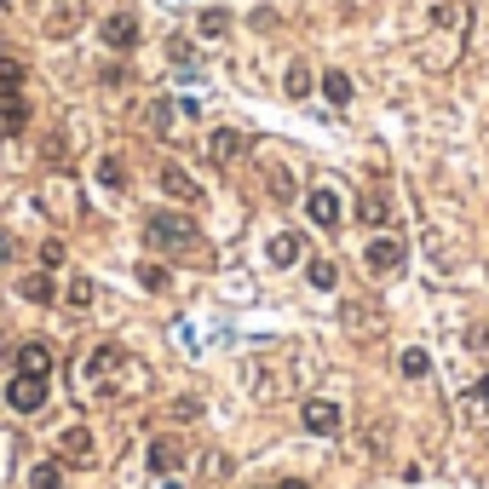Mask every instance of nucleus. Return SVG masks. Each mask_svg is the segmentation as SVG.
<instances>
[{"instance_id":"obj_1","label":"nucleus","mask_w":489,"mask_h":489,"mask_svg":"<svg viewBox=\"0 0 489 489\" xmlns=\"http://www.w3.org/2000/svg\"><path fill=\"white\" fill-rule=\"evenodd\" d=\"M145 242L155 248V254H184V248L202 242V230H196L191 213H150L145 219Z\"/></svg>"},{"instance_id":"obj_2","label":"nucleus","mask_w":489,"mask_h":489,"mask_svg":"<svg viewBox=\"0 0 489 489\" xmlns=\"http://www.w3.org/2000/svg\"><path fill=\"white\" fill-rule=\"evenodd\" d=\"M362 259H369V271H374V277H391V271H403L409 248H403V236H374Z\"/></svg>"},{"instance_id":"obj_3","label":"nucleus","mask_w":489,"mask_h":489,"mask_svg":"<svg viewBox=\"0 0 489 489\" xmlns=\"http://www.w3.org/2000/svg\"><path fill=\"white\" fill-rule=\"evenodd\" d=\"M299 420H306V432H311V437H334V432H340V403H328V398H306V403H299Z\"/></svg>"},{"instance_id":"obj_4","label":"nucleus","mask_w":489,"mask_h":489,"mask_svg":"<svg viewBox=\"0 0 489 489\" xmlns=\"http://www.w3.org/2000/svg\"><path fill=\"white\" fill-rule=\"evenodd\" d=\"M242 155H248V133L213 127V138H208V162H213V167H230V162H242Z\"/></svg>"},{"instance_id":"obj_5","label":"nucleus","mask_w":489,"mask_h":489,"mask_svg":"<svg viewBox=\"0 0 489 489\" xmlns=\"http://www.w3.org/2000/svg\"><path fill=\"white\" fill-rule=\"evenodd\" d=\"M6 398H12V409H18V415H41V409H46V381H35V374H18V381L6 386Z\"/></svg>"},{"instance_id":"obj_6","label":"nucleus","mask_w":489,"mask_h":489,"mask_svg":"<svg viewBox=\"0 0 489 489\" xmlns=\"http://www.w3.org/2000/svg\"><path fill=\"white\" fill-rule=\"evenodd\" d=\"M306 213H311V225H317V230H334L340 225V191H328V184H323V191H311L306 196Z\"/></svg>"},{"instance_id":"obj_7","label":"nucleus","mask_w":489,"mask_h":489,"mask_svg":"<svg viewBox=\"0 0 489 489\" xmlns=\"http://www.w3.org/2000/svg\"><path fill=\"white\" fill-rule=\"evenodd\" d=\"M29 127V99L24 92H0V138H18Z\"/></svg>"},{"instance_id":"obj_8","label":"nucleus","mask_w":489,"mask_h":489,"mask_svg":"<svg viewBox=\"0 0 489 489\" xmlns=\"http://www.w3.org/2000/svg\"><path fill=\"white\" fill-rule=\"evenodd\" d=\"M104 41L116 46V52H133V46H138V18H133V12H109V18H104Z\"/></svg>"},{"instance_id":"obj_9","label":"nucleus","mask_w":489,"mask_h":489,"mask_svg":"<svg viewBox=\"0 0 489 489\" xmlns=\"http://www.w3.org/2000/svg\"><path fill=\"white\" fill-rule=\"evenodd\" d=\"M18 374H35V381H46V374H52V345H46V340L18 345Z\"/></svg>"},{"instance_id":"obj_10","label":"nucleus","mask_w":489,"mask_h":489,"mask_svg":"<svg viewBox=\"0 0 489 489\" xmlns=\"http://www.w3.org/2000/svg\"><path fill=\"white\" fill-rule=\"evenodd\" d=\"M184 466V444H179V437H150V472H162V478H167V472H179Z\"/></svg>"},{"instance_id":"obj_11","label":"nucleus","mask_w":489,"mask_h":489,"mask_svg":"<svg viewBox=\"0 0 489 489\" xmlns=\"http://www.w3.org/2000/svg\"><path fill=\"white\" fill-rule=\"evenodd\" d=\"M299 254H306V236H299V230H277L271 248H265V259H271V265H299Z\"/></svg>"},{"instance_id":"obj_12","label":"nucleus","mask_w":489,"mask_h":489,"mask_svg":"<svg viewBox=\"0 0 489 489\" xmlns=\"http://www.w3.org/2000/svg\"><path fill=\"white\" fill-rule=\"evenodd\" d=\"M58 455H64V461H92V432L87 426H64V437H58Z\"/></svg>"},{"instance_id":"obj_13","label":"nucleus","mask_w":489,"mask_h":489,"mask_svg":"<svg viewBox=\"0 0 489 489\" xmlns=\"http://www.w3.org/2000/svg\"><path fill=\"white\" fill-rule=\"evenodd\" d=\"M162 191H167V196H179V202H202L196 179H191V173H184L179 162H167V167H162Z\"/></svg>"},{"instance_id":"obj_14","label":"nucleus","mask_w":489,"mask_h":489,"mask_svg":"<svg viewBox=\"0 0 489 489\" xmlns=\"http://www.w3.org/2000/svg\"><path fill=\"white\" fill-rule=\"evenodd\" d=\"M196 35H202V41H225V35H230V12H225V6L196 12Z\"/></svg>"},{"instance_id":"obj_15","label":"nucleus","mask_w":489,"mask_h":489,"mask_svg":"<svg viewBox=\"0 0 489 489\" xmlns=\"http://www.w3.org/2000/svg\"><path fill=\"white\" fill-rule=\"evenodd\" d=\"M18 294L29 299V306H52V299H58V282L46 277V271H35V277H24V282H18Z\"/></svg>"},{"instance_id":"obj_16","label":"nucleus","mask_w":489,"mask_h":489,"mask_svg":"<svg viewBox=\"0 0 489 489\" xmlns=\"http://www.w3.org/2000/svg\"><path fill=\"white\" fill-rule=\"evenodd\" d=\"M357 219H362V225H374V230H381V225H386V219H391V202H386L381 191H369V196H357Z\"/></svg>"},{"instance_id":"obj_17","label":"nucleus","mask_w":489,"mask_h":489,"mask_svg":"<svg viewBox=\"0 0 489 489\" xmlns=\"http://www.w3.org/2000/svg\"><path fill=\"white\" fill-rule=\"evenodd\" d=\"M24 484H29V489H64V461H35Z\"/></svg>"},{"instance_id":"obj_18","label":"nucleus","mask_w":489,"mask_h":489,"mask_svg":"<svg viewBox=\"0 0 489 489\" xmlns=\"http://www.w3.org/2000/svg\"><path fill=\"white\" fill-rule=\"evenodd\" d=\"M323 99L334 104V109H345V104H352V75H345V70H328V75H323Z\"/></svg>"},{"instance_id":"obj_19","label":"nucleus","mask_w":489,"mask_h":489,"mask_svg":"<svg viewBox=\"0 0 489 489\" xmlns=\"http://www.w3.org/2000/svg\"><path fill=\"white\" fill-rule=\"evenodd\" d=\"M24 58H12V52H0V92H24Z\"/></svg>"},{"instance_id":"obj_20","label":"nucleus","mask_w":489,"mask_h":489,"mask_svg":"<svg viewBox=\"0 0 489 489\" xmlns=\"http://www.w3.org/2000/svg\"><path fill=\"white\" fill-rule=\"evenodd\" d=\"M145 121H150V133H173V121H179V109H173V99H155L145 109Z\"/></svg>"},{"instance_id":"obj_21","label":"nucleus","mask_w":489,"mask_h":489,"mask_svg":"<svg viewBox=\"0 0 489 489\" xmlns=\"http://www.w3.org/2000/svg\"><path fill=\"white\" fill-rule=\"evenodd\" d=\"M64 306H70V311H87V306H92V277H70V282H64Z\"/></svg>"},{"instance_id":"obj_22","label":"nucleus","mask_w":489,"mask_h":489,"mask_svg":"<svg viewBox=\"0 0 489 489\" xmlns=\"http://www.w3.org/2000/svg\"><path fill=\"white\" fill-rule=\"evenodd\" d=\"M311 87H317V81H311V70H306V64H288V81H282V92H288V99H311Z\"/></svg>"},{"instance_id":"obj_23","label":"nucleus","mask_w":489,"mask_h":489,"mask_svg":"<svg viewBox=\"0 0 489 489\" xmlns=\"http://www.w3.org/2000/svg\"><path fill=\"white\" fill-rule=\"evenodd\" d=\"M109 369H121V345H99V352H92V362H87L92 381H99V374H109Z\"/></svg>"},{"instance_id":"obj_24","label":"nucleus","mask_w":489,"mask_h":489,"mask_svg":"<svg viewBox=\"0 0 489 489\" xmlns=\"http://www.w3.org/2000/svg\"><path fill=\"white\" fill-rule=\"evenodd\" d=\"M306 282H311V288H334V282H340L334 259H311V265H306Z\"/></svg>"},{"instance_id":"obj_25","label":"nucleus","mask_w":489,"mask_h":489,"mask_svg":"<svg viewBox=\"0 0 489 489\" xmlns=\"http://www.w3.org/2000/svg\"><path fill=\"white\" fill-rule=\"evenodd\" d=\"M99 184H109V191L127 184V162H121V155H104V162H99Z\"/></svg>"},{"instance_id":"obj_26","label":"nucleus","mask_w":489,"mask_h":489,"mask_svg":"<svg viewBox=\"0 0 489 489\" xmlns=\"http://www.w3.org/2000/svg\"><path fill=\"white\" fill-rule=\"evenodd\" d=\"M398 369L409 374V381H420V374H426V369H432V357H426V352H420V345H409V352L398 357Z\"/></svg>"},{"instance_id":"obj_27","label":"nucleus","mask_w":489,"mask_h":489,"mask_svg":"<svg viewBox=\"0 0 489 489\" xmlns=\"http://www.w3.org/2000/svg\"><path fill=\"white\" fill-rule=\"evenodd\" d=\"M138 282H145L150 294H167V265H155V259H145L138 265Z\"/></svg>"},{"instance_id":"obj_28","label":"nucleus","mask_w":489,"mask_h":489,"mask_svg":"<svg viewBox=\"0 0 489 489\" xmlns=\"http://www.w3.org/2000/svg\"><path fill=\"white\" fill-rule=\"evenodd\" d=\"M466 409H472V415H484V409H489V374H478V381H472V391H466Z\"/></svg>"},{"instance_id":"obj_29","label":"nucleus","mask_w":489,"mask_h":489,"mask_svg":"<svg viewBox=\"0 0 489 489\" xmlns=\"http://www.w3.org/2000/svg\"><path fill=\"white\" fill-rule=\"evenodd\" d=\"M271 196H277V202H294V196H299V191H294V179H288L282 167H271Z\"/></svg>"},{"instance_id":"obj_30","label":"nucleus","mask_w":489,"mask_h":489,"mask_svg":"<svg viewBox=\"0 0 489 489\" xmlns=\"http://www.w3.org/2000/svg\"><path fill=\"white\" fill-rule=\"evenodd\" d=\"M167 52H173V64H179V70L196 64V58H191V41H167Z\"/></svg>"},{"instance_id":"obj_31","label":"nucleus","mask_w":489,"mask_h":489,"mask_svg":"<svg viewBox=\"0 0 489 489\" xmlns=\"http://www.w3.org/2000/svg\"><path fill=\"white\" fill-rule=\"evenodd\" d=\"M41 265H46V271H58V265H64V242H46L41 248Z\"/></svg>"},{"instance_id":"obj_32","label":"nucleus","mask_w":489,"mask_h":489,"mask_svg":"<svg viewBox=\"0 0 489 489\" xmlns=\"http://www.w3.org/2000/svg\"><path fill=\"white\" fill-rule=\"evenodd\" d=\"M12 259H18V236L0 230V265H12Z\"/></svg>"},{"instance_id":"obj_33","label":"nucleus","mask_w":489,"mask_h":489,"mask_svg":"<svg viewBox=\"0 0 489 489\" xmlns=\"http://www.w3.org/2000/svg\"><path fill=\"white\" fill-rule=\"evenodd\" d=\"M277 489H311V484H299V478H282V484H277Z\"/></svg>"},{"instance_id":"obj_34","label":"nucleus","mask_w":489,"mask_h":489,"mask_svg":"<svg viewBox=\"0 0 489 489\" xmlns=\"http://www.w3.org/2000/svg\"><path fill=\"white\" fill-rule=\"evenodd\" d=\"M0 6H12V0H0Z\"/></svg>"}]
</instances>
